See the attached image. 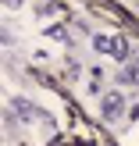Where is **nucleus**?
I'll return each mask as SVG.
<instances>
[{"instance_id": "f257e3e1", "label": "nucleus", "mask_w": 139, "mask_h": 146, "mask_svg": "<svg viewBox=\"0 0 139 146\" xmlns=\"http://www.w3.org/2000/svg\"><path fill=\"white\" fill-rule=\"evenodd\" d=\"M93 46H96L100 54L118 57V61H125V57H128V43L121 39V36H96V39H93Z\"/></svg>"}, {"instance_id": "f03ea898", "label": "nucleus", "mask_w": 139, "mask_h": 146, "mask_svg": "<svg viewBox=\"0 0 139 146\" xmlns=\"http://www.w3.org/2000/svg\"><path fill=\"white\" fill-rule=\"evenodd\" d=\"M121 111H125V93H118V89L104 93V104H100V114H104L107 121H114V118H118Z\"/></svg>"}, {"instance_id": "7ed1b4c3", "label": "nucleus", "mask_w": 139, "mask_h": 146, "mask_svg": "<svg viewBox=\"0 0 139 146\" xmlns=\"http://www.w3.org/2000/svg\"><path fill=\"white\" fill-rule=\"evenodd\" d=\"M18 114L21 121H29V118H36V121H50L47 118V111H39L36 104H29V100H11V118Z\"/></svg>"}, {"instance_id": "20e7f679", "label": "nucleus", "mask_w": 139, "mask_h": 146, "mask_svg": "<svg viewBox=\"0 0 139 146\" xmlns=\"http://www.w3.org/2000/svg\"><path fill=\"white\" fill-rule=\"evenodd\" d=\"M121 82H139V54L132 57V64H128V71L121 75Z\"/></svg>"}]
</instances>
